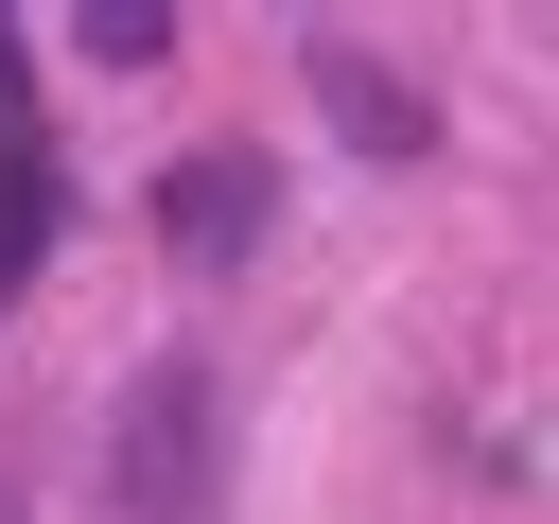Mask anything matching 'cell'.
<instances>
[{"label": "cell", "mask_w": 559, "mask_h": 524, "mask_svg": "<svg viewBox=\"0 0 559 524\" xmlns=\"http://www.w3.org/2000/svg\"><path fill=\"white\" fill-rule=\"evenodd\" d=\"M105 489H122V524H210V489H227V384H210L192 349H157V367L122 384Z\"/></svg>", "instance_id": "6da1fadb"}, {"label": "cell", "mask_w": 559, "mask_h": 524, "mask_svg": "<svg viewBox=\"0 0 559 524\" xmlns=\"http://www.w3.org/2000/svg\"><path fill=\"white\" fill-rule=\"evenodd\" d=\"M157 227H175L192 262H245V245L280 227V175H262V140H192V157L157 175Z\"/></svg>", "instance_id": "7a4b0ae2"}, {"label": "cell", "mask_w": 559, "mask_h": 524, "mask_svg": "<svg viewBox=\"0 0 559 524\" xmlns=\"http://www.w3.org/2000/svg\"><path fill=\"white\" fill-rule=\"evenodd\" d=\"M332 122H349V140H384V157H419V140H437V105H419L402 70H367V52H332Z\"/></svg>", "instance_id": "3957f363"}]
</instances>
